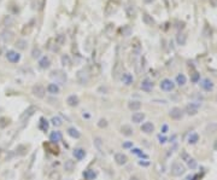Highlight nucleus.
<instances>
[{
	"instance_id": "nucleus-1",
	"label": "nucleus",
	"mask_w": 217,
	"mask_h": 180,
	"mask_svg": "<svg viewBox=\"0 0 217 180\" xmlns=\"http://www.w3.org/2000/svg\"><path fill=\"white\" fill-rule=\"evenodd\" d=\"M76 81L80 85H87L89 82V74H88V71L84 70V69L78 70L76 73Z\"/></svg>"
},
{
	"instance_id": "nucleus-2",
	"label": "nucleus",
	"mask_w": 217,
	"mask_h": 180,
	"mask_svg": "<svg viewBox=\"0 0 217 180\" xmlns=\"http://www.w3.org/2000/svg\"><path fill=\"white\" fill-rule=\"evenodd\" d=\"M185 172H186V168H185V166H183L182 163H180V162L173 163V166H171V175H174V176H181Z\"/></svg>"
},
{
	"instance_id": "nucleus-3",
	"label": "nucleus",
	"mask_w": 217,
	"mask_h": 180,
	"mask_svg": "<svg viewBox=\"0 0 217 180\" xmlns=\"http://www.w3.org/2000/svg\"><path fill=\"white\" fill-rule=\"evenodd\" d=\"M51 77L56 80V82H59V83H63L66 81V74L62 70H53L51 73Z\"/></svg>"
},
{
	"instance_id": "nucleus-4",
	"label": "nucleus",
	"mask_w": 217,
	"mask_h": 180,
	"mask_svg": "<svg viewBox=\"0 0 217 180\" xmlns=\"http://www.w3.org/2000/svg\"><path fill=\"white\" fill-rule=\"evenodd\" d=\"M32 93L36 97V98H44L46 95V88L42 85H35L32 89Z\"/></svg>"
},
{
	"instance_id": "nucleus-5",
	"label": "nucleus",
	"mask_w": 217,
	"mask_h": 180,
	"mask_svg": "<svg viewBox=\"0 0 217 180\" xmlns=\"http://www.w3.org/2000/svg\"><path fill=\"white\" fill-rule=\"evenodd\" d=\"M174 87H175L174 82H173L171 80H169V79H164V80L160 82V88L163 89V91H165V92L173 91Z\"/></svg>"
},
{
	"instance_id": "nucleus-6",
	"label": "nucleus",
	"mask_w": 217,
	"mask_h": 180,
	"mask_svg": "<svg viewBox=\"0 0 217 180\" xmlns=\"http://www.w3.org/2000/svg\"><path fill=\"white\" fill-rule=\"evenodd\" d=\"M6 58H8V61L9 62H11V63H18L20 62V59H21V54L20 53H17L16 51H8L6 52Z\"/></svg>"
},
{
	"instance_id": "nucleus-7",
	"label": "nucleus",
	"mask_w": 217,
	"mask_h": 180,
	"mask_svg": "<svg viewBox=\"0 0 217 180\" xmlns=\"http://www.w3.org/2000/svg\"><path fill=\"white\" fill-rule=\"evenodd\" d=\"M115 162H116L118 166H124V164L128 162V157H127L124 154H122V152H117V154L115 155Z\"/></svg>"
},
{
	"instance_id": "nucleus-8",
	"label": "nucleus",
	"mask_w": 217,
	"mask_h": 180,
	"mask_svg": "<svg viewBox=\"0 0 217 180\" xmlns=\"http://www.w3.org/2000/svg\"><path fill=\"white\" fill-rule=\"evenodd\" d=\"M36 111V107H34V105H32V107H29L22 115H21V121H24V120H28L30 116H33L34 115V113Z\"/></svg>"
},
{
	"instance_id": "nucleus-9",
	"label": "nucleus",
	"mask_w": 217,
	"mask_h": 180,
	"mask_svg": "<svg viewBox=\"0 0 217 180\" xmlns=\"http://www.w3.org/2000/svg\"><path fill=\"white\" fill-rule=\"evenodd\" d=\"M169 115H170V117L174 119V120H180V119L182 117L183 113H182V110H181L180 108H173V109L170 110Z\"/></svg>"
},
{
	"instance_id": "nucleus-10",
	"label": "nucleus",
	"mask_w": 217,
	"mask_h": 180,
	"mask_svg": "<svg viewBox=\"0 0 217 180\" xmlns=\"http://www.w3.org/2000/svg\"><path fill=\"white\" fill-rule=\"evenodd\" d=\"M152 88H153V82L150 81L148 79H146V80H144L141 82V89H142V91L150 92V91H152Z\"/></svg>"
},
{
	"instance_id": "nucleus-11",
	"label": "nucleus",
	"mask_w": 217,
	"mask_h": 180,
	"mask_svg": "<svg viewBox=\"0 0 217 180\" xmlns=\"http://www.w3.org/2000/svg\"><path fill=\"white\" fill-rule=\"evenodd\" d=\"M141 131L144 133H146V134H150V133H152L154 131V126H153L152 122H145L141 126Z\"/></svg>"
},
{
	"instance_id": "nucleus-12",
	"label": "nucleus",
	"mask_w": 217,
	"mask_h": 180,
	"mask_svg": "<svg viewBox=\"0 0 217 180\" xmlns=\"http://www.w3.org/2000/svg\"><path fill=\"white\" fill-rule=\"evenodd\" d=\"M72 155H74V157H75L77 161H81V160H83V158H84V156H86V151H84L83 149H81V147H77V149H75V150H74Z\"/></svg>"
},
{
	"instance_id": "nucleus-13",
	"label": "nucleus",
	"mask_w": 217,
	"mask_h": 180,
	"mask_svg": "<svg viewBox=\"0 0 217 180\" xmlns=\"http://www.w3.org/2000/svg\"><path fill=\"white\" fill-rule=\"evenodd\" d=\"M145 120V114L144 113H134L132 115V121L134 123H141Z\"/></svg>"
},
{
	"instance_id": "nucleus-14",
	"label": "nucleus",
	"mask_w": 217,
	"mask_h": 180,
	"mask_svg": "<svg viewBox=\"0 0 217 180\" xmlns=\"http://www.w3.org/2000/svg\"><path fill=\"white\" fill-rule=\"evenodd\" d=\"M59 91H60V88H59V86H58L56 82L50 83V85L47 86V92L51 93V95H58Z\"/></svg>"
},
{
	"instance_id": "nucleus-15",
	"label": "nucleus",
	"mask_w": 217,
	"mask_h": 180,
	"mask_svg": "<svg viewBox=\"0 0 217 180\" xmlns=\"http://www.w3.org/2000/svg\"><path fill=\"white\" fill-rule=\"evenodd\" d=\"M128 108L132 111H139L141 109V103L139 101H130L128 103Z\"/></svg>"
},
{
	"instance_id": "nucleus-16",
	"label": "nucleus",
	"mask_w": 217,
	"mask_h": 180,
	"mask_svg": "<svg viewBox=\"0 0 217 180\" xmlns=\"http://www.w3.org/2000/svg\"><path fill=\"white\" fill-rule=\"evenodd\" d=\"M66 103H68L70 107H77V105H78V103H80V99H78V97H77V96L71 95V96H69V97H68Z\"/></svg>"
},
{
	"instance_id": "nucleus-17",
	"label": "nucleus",
	"mask_w": 217,
	"mask_h": 180,
	"mask_svg": "<svg viewBox=\"0 0 217 180\" xmlns=\"http://www.w3.org/2000/svg\"><path fill=\"white\" fill-rule=\"evenodd\" d=\"M199 107H200V104L191 103L189 105H187V114H188V115H195V114L198 113Z\"/></svg>"
},
{
	"instance_id": "nucleus-18",
	"label": "nucleus",
	"mask_w": 217,
	"mask_h": 180,
	"mask_svg": "<svg viewBox=\"0 0 217 180\" xmlns=\"http://www.w3.org/2000/svg\"><path fill=\"white\" fill-rule=\"evenodd\" d=\"M50 140H51L52 143L57 144L58 141H60V140H62V133H60V132H58V131L52 132V133L50 134Z\"/></svg>"
},
{
	"instance_id": "nucleus-19",
	"label": "nucleus",
	"mask_w": 217,
	"mask_h": 180,
	"mask_svg": "<svg viewBox=\"0 0 217 180\" xmlns=\"http://www.w3.org/2000/svg\"><path fill=\"white\" fill-rule=\"evenodd\" d=\"M200 86L205 89V91H211V89L213 88V83H212L211 80H209V79H204V80L200 82Z\"/></svg>"
},
{
	"instance_id": "nucleus-20",
	"label": "nucleus",
	"mask_w": 217,
	"mask_h": 180,
	"mask_svg": "<svg viewBox=\"0 0 217 180\" xmlns=\"http://www.w3.org/2000/svg\"><path fill=\"white\" fill-rule=\"evenodd\" d=\"M50 65H51V61H50V58L46 57V56H44V57L39 61V67H40L41 69H47Z\"/></svg>"
},
{
	"instance_id": "nucleus-21",
	"label": "nucleus",
	"mask_w": 217,
	"mask_h": 180,
	"mask_svg": "<svg viewBox=\"0 0 217 180\" xmlns=\"http://www.w3.org/2000/svg\"><path fill=\"white\" fill-rule=\"evenodd\" d=\"M121 132H122V134L126 135V137H130V135H133V133H134L133 128H132L129 125H123V126L121 127Z\"/></svg>"
},
{
	"instance_id": "nucleus-22",
	"label": "nucleus",
	"mask_w": 217,
	"mask_h": 180,
	"mask_svg": "<svg viewBox=\"0 0 217 180\" xmlns=\"http://www.w3.org/2000/svg\"><path fill=\"white\" fill-rule=\"evenodd\" d=\"M93 143H94V146H95V149L99 151V152H104V149H102V139L100 138V137H95L94 138V140H93Z\"/></svg>"
},
{
	"instance_id": "nucleus-23",
	"label": "nucleus",
	"mask_w": 217,
	"mask_h": 180,
	"mask_svg": "<svg viewBox=\"0 0 217 180\" xmlns=\"http://www.w3.org/2000/svg\"><path fill=\"white\" fill-rule=\"evenodd\" d=\"M68 134L71 137V138H74V139H78L80 137H81V133L75 128V127H70V128H68Z\"/></svg>"
},
{
	"instance_id": "nucleus-24",
	"label": "nucleus",
	"mask_w": 217,
	"mask_h": 180,
	"mask_svg": "<svg viewBox=\"0 0 217 180\" xmlns=\"http://www.w3.org/2000/svg\"><path fill=\"white\" fill-rule=\"evenodd\" d=\"M122 81H123V83L127 85V86H128V85H132L133 81H134L133 75H130V74H128V73L123 74V75H122Z\"/></svg>"
},
{
	"instance_id": "nucleus-25",
	"label": "nucleus",
	"mask_w": 217,
	"mask_h": 180,
	"mask_svg": "<svg viewBox=\"0 0 217 180\" xmlns=\"http://www.w3.org/2000/svg\"><path fill=\"white\" fill-rule=\"evenodd\" d=\"M83 176H84L86 180H94L95 176H96V173H95L94 170H92V169H87V170L83 173Z\"/></svg>"
},
{
	"instance_id": "nucleus-26",
	"label": "nucleus",
	"mask_w": 217,
	"mask_h": 180,
	"mask_svg": "<svg viewBox=\"0 0 217 180\" xmlns=\"http://www.w3.org/2000/svg\"><path fill=\"white\" fill-rule=\"evenodd\" d=\"M39 128H40L42 132H47V131H48V121H47V120H45L44 117H42V119H40Z\"/></svg>"
},
{
	"instance_id": "nucleus-27",
	"label": "nucleus",
	"mask_w": 217,
	"mask_h": 180,
	"mask_svg": "<svg viewBox=\"0 0 217 180\" xmlns=\"http://www.w3.org/2000/svg\"><path fill=\"white\" fill-rule=\"evenodd\" d=\"M74 168H75V163H74V161H71V160L65 161V163H64V169H65L66 172H72V170H74Z\"/></svg>"
},
{
	"instance_id": "nucleus-28",
	"label": "nucleus",
	"mask_w": 217,
	"mask_h": 180,
	"mask_svg": "<svg viewBox=\"0 0 217 180\" xmlns=\"http://www.w3.org/2000/svg\"><path fill=\"white\" fill-rule=\"evenodd\" d=\"M199 140V134L198 133H191L189 135H188V143L189 144H195L197 141Z\"/></svg>"
},
{
	"instance_id": "nucleus-29",
	"label": "nucleus",
	"mask_w": 217,
	"mask_h": 180,
	"mask_svg": "<svg viewBox=\"0 0 217 180\" xmlns=\"http://www.w3.org/2000/svg\"><path fill=\"white\" fill-rule=\"evenodd\" d=\"M51 122H52V125H53L54 127H60V126L63 125V121H62V119H60L59 116H53V117L51 119Z\"/></svg>"
},
{
	"instance_id": "nucleus-30",
	"label": "nucleus",
	"mask_w": 217,
	"mask_h": 180,
	"mask_svg": "<svg viewBox=\"0 0 217 180\" xmlns=\"http://www.w3.org/2000/svg\"><path fill=\"white\" fill-rule=\"evenodd\" d=\"M64 42H65V35L64 34H59V35L56 36V44L58 46H63Z\"/></svg>"
},
{
	"instance_id": "nucleus-31",
	"label": "nucleus",
	"mask_w": 217,
	"mask_h": 180,
	"mask_svg": "<svg viewBox=\"0 0 217 180\" xmlns=\"http://www.w3.org/2000/svg\"><path fill=\"white\" fill-rule=\"evenodd\" d=\"M186 81H187V79H186V76H185L183 74H179V75L176 76V82H177V85L183 86V85L186 83Z\"/></svg>"
},
{
	"instance_id": "nucleus-32",
	"label": "nucleus",
	"mask_w": 217,
	"mask_h": 180,
	"mask_svg": "<svg viewBox=\"0 0 217 180\" xmlns=\"http://www.w3.org/2000/svg\"><path fill=\"white\" fill-rule=\"evenodd\" d=\"M60 61H62V64L65 67V65H70L71 64V59H70V57H69V54H63L62 56V58H60Z\"/></svg>"
},
{
	"instance_id": "nucleus-33",
	"label": "nucleus",
	"mask_w": 217,
	"mask_h": 180,
	"mask_svg": "<svg viewBox=\"0 0 217 180\" xmlns=\"http://www.w3.org/2000/svg\"><path fill=\"white\" fill-rule=\"evenodd\" d=\"M122 34H123L124 36H129V35L132 34V28H130L129 26L123 27V28H122Z\"/></svg>"
},
{
	"instance_id": "nucleus-34",
	"label": "nucleus",
	"mask_w": 217,
	"mask_h": 180,
	"mask_svg": "<svg viewBox=\"0 0 217 180\" xmlns=\"http://www.w3.org/2000/svg\"><path fill=\"white\" fill-rule=\"evenodd\" d=\"M16 46H17L20 50H24V48L27 47V41H26V40H18L17 44H16Z\"/></svg>"
},
{
	"instance_id": "nucleus-35",
	"label": "nucleus",
	"mask_w": 217,
	"mask_h": 180,
	"mask_svg": "<svg viewBox=\"0 0 217 180\" xmlns=\"http://www.w3.org/2000/svg\"><path fill=\"white\" fill-rule=\"evenodd\" d=\"M132 154H134V155H136V156H140V157H147L146 155H144V152L140 150V149H132Z\"/></svg>"
},
{
	"instance_id": "nucleus-36",
	"label": "nucleus",
	"mask_w": 217,
	"mask_h": 180,
	"mask_svg": "<svg viewBox=\"0 0 217 180\" xmlns=\"http://www.w3.org/2000/svg\"><path fill=\"white\" fill-rule=\"evenodd\" d=\"M40 54H41L40 48H34V50H33V53H32L33 58H39V57H40Z\"/></svg>"
},
{
	"instance_id": "nucleus-37",
	"label": "nucleus",
	"mask_w": 217,
	"mask_h": 180,
	"mask_svg": "<svg viewBox=\"0 0 217 180\" xmlns=\"http://www.w3.org/2000/svg\"><path fill=\"white\" fill-rule=\"evenodd\" d=\"M144 22L146 23V24H152L153 23V20H150V17H148V15H144Z\"/></svg>"
},
{
	"instance_id": "nucleus-38",
	"label": "nucleus",
	"mask_w": 217,
	"mask_h": 180,
	"mask_svg": "<svg viewBox=\"0 0 217 180\" xmlns=\"http://www.w3.org/2000/svg\"><path fill=\"white\" fill-rule=\"evenodd\" d=\"M187 163H188V166H189V167H191L192 169H194V168L197 167V162H195V161H194L193 158H191L189 161H187Z\"/></svg>"
},
{
	"instance_id": "nucleus-39",
	"label": "nucleus",
	"mask_w": 217,
	"mask_h": 180,
	"mask_svg": "<svg viewBox=\"0 0 217 180\" xmlns=\"http://www.w3.org/2000/svg\"><path fill=\"white\" fill-rule=\"evenodd\" d=\"M98 126H99L100 128H104V127H106V126H107V121H106V120H104V119H101V120L99 121Z\"/></svg>"
},
{
	"instance_id": "nucleus-40",
	"label": "nucleus",
	"mask_w": 217,
	"mask_h": 180,
	"mask_svg": "<svg viewBox=\"0 0 217 180\" xmlns=\"http://www.w3.org/2000/svg\"><path fill=\"white\" fill-rule=\"evenodd\" d=\"M133 51H134L135 53H139V52H140V45H139L138 41H136L135 45H133Z\"/></svg>"
},
{
	"instance_id": "nucleus-41",
	"label": "nucleus",
	"mask_w": 217,
	"mask_h": 180,
	"mask_svg": "<svg viewBox=\"0 0 217 180\" xmlns=\"http://www.w3.org/2000/svg\"><path fill=\"white\" fill-rule=\"evenodd\" d=\"M158 139H159V143H160V144H164V143L167 141V138H165V137H162L160 134L158 135Z\"/></svg>"
},
{
	"instance_id": "nucleus-42",
	"label": "nucleus",
	"mask_w": 217,
	"mask_h": 180,
	"mask_svg": "<svg viewBox=\"0 0 217 180\" xmlns=\"http://www.w3.org/2000/svg\"><path fill=\"white\" fill-rule=\"evenodd\" d=\"M150 164V162H144V161H139V166H142V167H147Z\"/></svg>"
},
{
	"instance_id": "nucleus-43",
	"label": "nucleus",
	"mask_w": 217,
	"mask_h": 180,
	"mask_svg": "<svg viewBox=\"0 0 217 180\" xmlns=\"http://www.w3.org/2000/svg\"><path fill=\"white\" fill-rule=\"evenodd\" d=\"M198 79H199V75H198V74H194V76L192 77V81H193V82H197Z\"/></svg>"
},
{
	"instance_id": "nucleus-44",
	"label": "nucleus",
	"mask_w": 217,
	"mask_h": 180,
	"mask_svg": "<svg viewBox=\"0 0 217 180\" xmlns=\"http://www.w3.org/2000/svg\"><path fill=\"white\" fill-rule=\"evenodd\" d=\"M167 131H168V126H167V125H163V127H162V133H167Z\"/></svg>"
},
{
	"instance_id": "nucleus-45",
	"label": "nucleus",
	"mask_w": 217,
	"mask_h": 180,
	"mask_svg": "<svg viewBox=\"0 0 217 180\" xmlns=\"http://www.w3.org/2000/svg\"><path fill=\"white\" fill-rule=\"evenodd\" d=\"M130 146H132V143H130V141H127V143L123 144V147H130Z\"/></svg>"
},
{
	"instance_id": "nucleus-46",
	"label": "nucleus",
	"mask_w": 217,
	"mask_h": 180,
	"mask_svg": "<svg viewBox=\"0 0 217 180\" xmlns=\"http://www.w3.org/2000/svg\"><path fill=\"white\" fill-rule=\"evenodd\" d=\"M129 180H139V178H138V176H130Z\"/></svg>"
},
{
	"instance_id": "nucleus-47",
	"label": "nucleus",
	"mask_w": 217,
	"mask_h": 180,
	"mask_svg": "<svg viewBox=\"0 0 217 180\" xmlns=\"http://www.w3.org/2000/svg\"><path fill=\"white\" fill-rule=\"evenodd\" d=\"M213 149H215V150H217V140H216V141H215V144H213Z\"/></svg>"
},
{
	"instance_id": "nucleus-48",
	"label": "nucleus",
	"mask_w": 217,
	"mask_h": 180,
	"mask_svg": "<svg viewBox=\"0 0 217 180\" xmlns=\"http://www.w3.org/2000/svg\"><path fill=\"white\" fill-rule=\"evenodd\" d=\"M146 3H151V2H153V0H145Z\"/></svg>"
}]
</instances>
